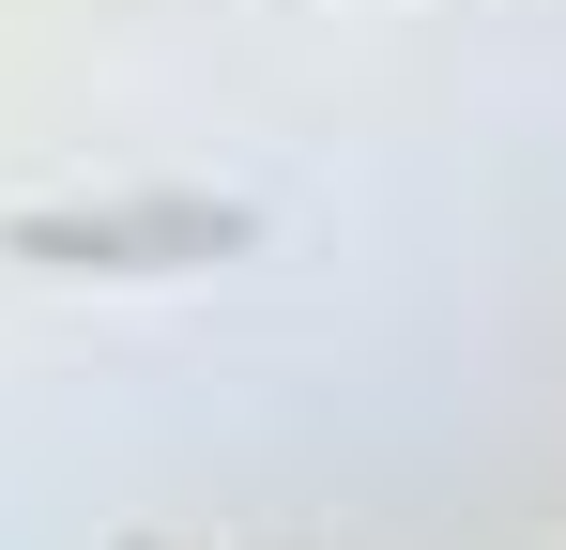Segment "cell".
<instances>
[{"mask_svg": "<svg viewBox=\"0 0 566 550\" xmlns=\"http://www.w3.org/2000/svg\"><path fill=\"white\" fill-rule=\"evenodd\" d=\"M245 245H261V214L245 199H185V183H154V199H46V214L0 230V261H31V275H199V261H245Z\"/></svg>", "mask_w": 566, "mask_h": 550, "instance_id": "obj_1", "label": "cell"}]
</instances>
